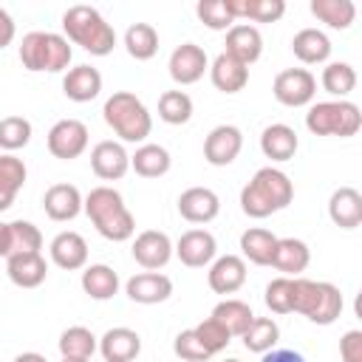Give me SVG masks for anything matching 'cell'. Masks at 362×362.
<instances>
[{
	"label": "cell",
	"instance_id": "6da1fadb",
	"mask_svg": "<svg viewBox=\"0 0 362 362\" xmlns=\"http://www.w3.org/2000/svg\"><path fill=\"white\" fill-rule=\"evenodd\" d=\"M82 209H85V215L90 218V223L96 226V232L105 240L122 243V240H130L133 232H136V218L124 206L122 192L113 189V187H107V184L93 187L82 198Z\"/></svg>",
	"mask_w": 362,
	"mask_h": 362
},
{
	"label": "cell",
	"instance_id": "7a4b0ae2",
	"mask_svg": "<svg viewBox=\"0 0 362 362\" xmlns=\"http://www.w3.org/2000/svg\"><path fill=\"white\" fill-rule=\"evenodd\" d=\"M294 198L291 178L277 167H260L252 181L240 189V209L249 218H269L286 209Z\"/></svg>",
	"mask_w": 362,
	"mask_h": 362
},
{
	"label": "cell",
	"instance_id": "3957f363",
	"mask_svg": "<svg viewBox=\"0 0 362 362\" xmlns=\"http://www.w3.org/2000/svg\"><path fill=\"white\" fill-rule=\"evenodd\" d=\"M62 31L68 42L82 45V51L90 57H107L116 48L113 25L93 6H71L62 14Z\"/></svg>",
	"mask_w": 362,
	"mask_h": 362
},
{
	"label": "cell",
	"instance_id": "277c9868",
	"mask_svg": "<svg viewBox=\"0 0 362 362\" xmlns=\"http://www.w3.org/2000/svg\"><path fill=\"white\" fill-rule=\"evenodd\" d=\"M102 116H105V124L122 139V141H144L153 130V116L147 110V105L130 93V90H116L105 99V107H102Z\"/></svg>",
	"mask_w": 362,
	"mask_h": 362
},
{
	"label": "cell",
	"instance_id": "5b68a950",
	"mask_svg": "<svg viewBox=\"0 0 362 362\" xmlns=\"http://www.w3.org/2000/svg\"><path fill=\"white\" fill-rule=\"evenodd\" d=\"M71 57H74L71 42L62 34H54V31H28L23 37V42H20V62L31 74L68 71Z\"/></svg>",
	"mask_w": 362,
	"mask_h": 362
},
{
	"label": "cell",
	"instance_id": "8992f818",
	"mask_svg": "<svg viewBox=\"0 0 362 362\" xmlns=\"http://www.w3.org/2000/svg\"><path fill=\"white\" fill-rule=\"evenodd\" d=\"M305 127L314 136H339L351 139L362 127V110L359 105L348 99H331V102H317L305 113Z\"/></svg>",
	"mask_w": 362,
	"mask_h": 362
},
{
	"label": "cell",
	"instance_id": "52a82bcc",
	"mask_svg": "<svg viewBox=\"0 0 362 362\" xmlns=\"http://www.w3.org/2000/svg\"><path fill=\"white\" fill-rule=\"evenodd\" d=\"M272 93L286 107H303L314 102L317 93V76L308 68H286L274 76Z\"/></svg>",
	"mask_w": 362,
	"mask_h": 362
},
{
	"label": "cell",
	"instance_id": "ba28073f",
	"mask_svg": "<svg viewBox=\"0 0 362 362\" xmlns=\"http://www.w3.org/2000/svg\"><path fill=\"white\" fill-rule=\"evenodd\" d=\"M88 124L79 119H59L48 130V153L59 161H74L88 150Z\"/></svg>",
	"mask_w": 362,
	"mask_h": 362
},
{
	"label": "cell",
	"instance_id": "9c48e42d",
	"mask_svg": "<svg viewBox=\"0 0 362 362\" xmlns=\"http://www.w3.org/2000/svg\"><path fill=\"white\" fill-rule=\"evenodd\" d=\"M243 150V133L235 124H218L209 130L204 139V158L212 167H226L232 164Z\"/></svg>",
	"mask_w": 362,
	"mask_h": 362
},
{
	"label": "cell",
	"instance_id": "30bf717a",
	"mask_svg": "<svg viewBox=\"0 0 362 362\" xmlns=\"http://www.w3.org/2000/svg\"><path fill=\"white\" fill-rule=\"evenodd\" d=\"M130 252H133V260L144 272H158L173 257V240L164 232H158V229H144V232L136 235Z\"/></svg>",
	"mask_w": 362,
	"mask_h": 362
},
{
	"label": "cell",
	"instance_id": "8fae6325",
	"mask_svg": "<svg viewBox=\"0 0 362 362\" xmlns=\"http://www.w3.org/2000/svg\"><path fill=\"white\" fill-rule=\"evenodd\" d=\"M173 252L178 255V260H181L184 266H189V269H204V266H209V263L215 260V255H218V240H215V235L206 232V229H187V232L175 240Z\"/></svg>",
	"mask_w": 362,
	"mask_h": 362
},
{
	"label": "cell",
	"instance_id": "7c38bea8",
	"mask_svg": "<svg viewBox=\"0 0 362 362\" xmlns=\"http://www.w3.org/2000/svg\"><path fill=\"white\" fill-rule=\"evenodd\" d=\"M167 68H170L173 82H178V85H192V82H198V79L209 71V59H206V51H204L201 45H195V42H181V45L170 54Z\"/></svg>",
	"mask_w": 362,
	"mask_h": 362
},
{
	"label": "cell",
	"instance_id": "4fadbf2b",
	"mask_svg": "<svg viewBox=\"0 0 362 362\" xmlns=\"http://www.w3.org/2000/svg\"><path fill=\"white\" fill-rule=\"evenodd\" d=\"M90 170L102 181H119L130 170V156L122 141H99L90 150Z\"/></svg>",
	"mask_w": 362,
	"mask_h": 362
},
{
	"label": "cell",
	"instance_id": "5bb4252c",
	"mask_svg": "<svg viewBox=\"0 0 362 362\" xmlns=\"http://www.w3.org/2000/svg\"><path fill=\"white\" fill-rule=\"evenodd\" d=\"M221 212V198L209 187H189L178 195V215L189 223H209Z\"/></svg>",
	"mask_w": 362,
	"mask_h": 362
},
{
	"label": "cell",
	"instance_id": "9a60e30c",
	"mask_svg": "<svg viewBox=\"0 0 362 362\" xmlns=\"http://www.w3.org/2000/svg\"><path fill=\"white\" fill-rule=\"evenodd\" d=\"M124 294L139 305H156V303L170 300L173 280L161 272H139L124 283Z\"/></svg>",
	"mask_w": 362,
	"mask_h": 362
},
{
	"label": "cell",
	"instance_id": "2e32d148",
	"mask_svg": "<svg viewBox=\"0 0 362 362\" xmlns=\"http://www.w3.org/2000/svg\"><path fill=\"white\" fill-rule=\"evenodd\" d=\"M206 283L215 294H235L246 283V260L240 255H221L209 263Z\"/></svg>",
	"mask_w": 362,
	"mask_h": 362
},
{
	"label": "cell",
	"instance_id": "e0dca14e",
	"mask_svg": "<svg viewBox=\"0 0 362 362\" xmlns=\"http://www.w3.org/2000/svg\"><path fill=\"white\" fill-rule=\"evenodd\" d=\"M6 274L14 286L20 288H37L45 283L48 263L42 252H23V255H8L6 257Z\"/></svg>",
	"mask_w": 362,
	"mask_h": 362
},
{
	"label": "cell",
	"instance_id": "ac0fdd59",
	"mask_svg": "<svg viewBox=\"0 0 362 362\" xmlns=\"http://www.w3.org/2000/svg\"><path fill=\"white\" fill-rule=\"evenodd\" d=\"M223 54L235 57L238 62H243L246 68L252 62L260 59L263 54V37L257 31V25H249V23H235L229 31H226V42H223Z\"/></svg>",
	"mask_w": 362,
	"mask_h": 362
},
{
	"label": "cell",
	"instance_id": "d6986e66",
	"mask_svg": "<svg viewBox=\"0 0 362 362\" xmlns=\"http://www.w3.org/2000/svg\"><path fill=\"white\" fill-rule=\"evenodd\" d=\"M42 209L51 221H74L82 212V192L74 184H51L42 195Z\"/></svg>",
	"mask_w": 362,
	"mask_h": 362
},
{
	"label": "cell",
	"instance_id": "ffe728a7",
	"mask_svg": "<svg viewBox=\"0 0 362 362\" xmlns=\"http://www.w3.org/2000/svg\"><path fill=\"white\" fill-rule=\"evenodd\" d=\"M48 255L54 260V266L65 269V272H76V269H85L88 263V243L79 232H59L51 246H48Z\"/></svg>",
	"mask_w": 362,
	"mask_h": 362
},
{
	"label": "cell",
	"instance_id": "44dd1931",
	"mask_svg": "<svg viewBox=\"0 0 362 362\" xmlns=\"http://www.w3.org/2000/svg\"><path fill=\"white\" fill-rule=\"evenodd\" d=\"M311 263V249L300 238H277L272 266L283 272V277H300Z\"/></svg>",
	"mask_w": 362,
	"mask_h": 362
},
{
	"label": "cell",
	"instance_id": "7402d4cb",
	"mask_svg": "<svg viewBox=\"0 0 362 362\" xmlns=\"http://www.w3.org/2000/svg\"><path fill=\"white\" fill-rule=\"evenodd\" d=\"M141 351V337L133 328H110L99 337V354L105 356V362H130L136 359Z\"/></svg>",
	"mask_w": 362,
	"mask_h": 362
},
{
	"label": "cell",
	"instance_id": "603a6c76",
	"mask_svg": "<svg viewBox=\"0 0 362 362\" xmlns=\"http://www.w3.org/2000/svg\"><path fill=\"white\" fill-rule=\"evenodd\" d=\"M328 218L339 229H356L362 223V192L354 187H339L328 198Z\"/></svg>",
	"mask_w": 362,
	"mask_h": 362
},
{
	"label": "cell",
	"instance_id": "cb8c5ba5",
	"mask_svg": "<svg viewBox=\"0 0 362 362\" xmlns=\"http://www.w3.org/2000/svg\"><path fill=\"white\" fill-rule=\"evenodd\" d=\"M102 90V74L93 65H74L62 76V93L71 102H90Z\"/></svg>",
	"mask_w": 362,
	"mask_h": 362
},
{
	"label": "cell",
	"instance_id": "d4e9b609",
	"mask_svg": "<svg viewBox=\"0 0 362 362\" xmlns=\"http://www.w3.org/2000/svg\"><path fill=\"white\" fill-rule=\"evenodd\" d=\"M209 79L221 93H240L249 82V68L221 51L209 65Z\"/></svg>",
	"mask_w": 362,
	"mask_h": 362
},
{
	"label": "cell",
	"instance_id": "484cf974",
	"mask_svg": "<svg viewBox=\"0 0 362 362\" xmlns=\"http://www.w3.org/2000/svg\"><path fill=\"white\" fill-rule=\"evenodd\" d=\"M339 314H342V291L334 283L320 280L314 286V297H311V305H308L305 317L314 325H331V322L339 320Z\"/></svg>",
	"mask_w": 362,
	"mask_h": 362
},
{
	"label": "cell",
	"instance_id": "4316f807",
	"mask_svg": "<svg viewBox=\"0 0 362 362\" xmlns=\"http://www.w3.org/2000/svg\"><path fill=\"white\" fill-rule=\"evenodd\" d=\"M297 147H300V139H297L294 127H288L283 122L269 124L260 133V150H263V156L272 158V161H277V164L280 161H291L294 153H297Z\"/></svg>",
	"mask_w": 362,
	"mask_h": 362
},
{
	"label": "cell",
	"instance_id": "83f0119b",
	"mask_svg": "<svg viewBox=\"0 0 362 362\" xmlns=\"http://www.w3.org/2000/svg\"><path fill=\"white\" fill-rule=\"evenodd\" d=\"M291 51L303 65H322L331 57V40L320 28H303L294 34Z\"/></svg>",
	"mask_w": 362,
	"mask_h": 362
},
{
	"label": "cell",
	"instance_id": "f1b7e54d",
	"mask_svg": "<svg viewBox=\"0 0 362 362\" xmlns=\"http://www.w3.org/2000/svg\"><path fill=\"white\" fill-rule=\"evenodd\" d=\"M170 164H173V158H170L167 147L150 144V141L139 144L136 153L130 156V170L141 178H161L170 173Z\"/></svg>",
	"mask_w": 362,
	"mask_h": 362
},
{
	"label": "cell",
	"instance_id": "f546056e",
	"mask_svg": "<svg viewBox=\"0 0 362 362\" xmlns=\"http://www.w3.org/2000/svg\"><path fill=\"white\" fill-rule=\"evenodd\" d=\"M25 164L14 153H0V212H6L25 184Z\"/></svg>",
	"mask_w": 362,
	"mask_h": 362
},
{
	"label": "cell",
	"instance_id": "4dcf8cb0",
	"mask_svg": "<svg viewBox=\"0 0 362 362\" xmlns=\"http://www.w3.org/2000/svg\"><path fill=\"white\" fill-rule=\"evenodd\" d=\"M226 8L235 20L252 23H277L286 14L283 0H226Z\"/></svg>",
	"mask_w": 362,
	"mask_h": 362
},
{
	"label": "cell",
	"instance_id": "1f68e13d",
	"mask_svg": "<svg viewBox=\"0 0 362 362\" xmlns=\"http://www.w3.org/2000/svg\"><path fill=\"white\" fill-rule=\"evenodd\" d=\"M277 246V235H272L263 226H252L240 235V252L243 260L255 263V266H272V255Z\"/></svg>",
	"mask_w": 362,
	"mask_h": 362
},
{
	"label": "cell",
	"instance_id": "d6a6232c",
	"mask_svg": "<svg viewBox=\"0 0 362 362\" xmlns=\"http://www.w3.org/2000/svg\"><path fill=\"white\" fill-rule=\"evenodd\" d=\"M82 291L90 300H110L119 291V274L107 263H90L82 272Z\"/></svg>",
	"mask_w": 362,
	"mask_h": 362
},
{
	"label": "cell",
	"instance_id": "836d02e7",
	"mask_svg": "<svg viewBox=\"0 0 362 362\" xmlns=\"http://www.w3.org/2000/svg\"><path fill=\"white\" fill-rule=\"evenodd\" d=\"M212 320L221 322V325L229 331V337H243V331H246V328L252 325V320H255V311H252L249 303L226 297V300H221V303L212 308Z\"/></svg>",
	"mask_w": 362,
	"mask_h": 362
},
{
	"label": "cell",
	"instance_id": "e575fe53",
	"mask_svg": "<svg viewBox=\"0 0 362 362\" xmlns=\"http://www.w3.org/2000/svg\"><path fill=\"white\" fill-rule=\"evenodd\" d=\"M57 345H59L62 359H90L93 351L99 348L93 331L85 328V325H71V328H65V331L59 334V342H57Z\"/></svg>",
	"mask_w": 362,
	"mask_h": 362
},
{
	"label": "cell",
	"instance_id": "d590c367",
	"mask_svg": "<svg viewBox=\"0 0 362 362\" xmlns=\"http://www.w3.org/2000/svg\"><path fill=\"white\" fill-rule=\"evenodd\" d=\"M124 48L133 59L139 62H147L158 54V31L150 25V23H133L127 31H124Z\"/></svg>",
	"mask_w": 362,
	"mask_h": 362
},
{
	"label": "cell",
	"instance_id": "8d00e7d4",
	"mask_svg": "<svg viewBox=\"0 0 362 362\" xmlns=\"http://www.w3.org/2000/svg\"><path fill=\"white\" fill-rule=\"evenodd\" d=\"M308 8L320 23H325L328 28H339V31H345L356 17V6L351 0H311Z\"/></svg>",
	"mask_w": 362,
	"mask_h": 362
},
{
	"label": "cell",
	"instance_id": "74e56055",
	"mask_svg": "<svg viewBox=\"0 0 362 362\" xmlns=\"http://www.w3.org/2000/svg\"><path fill=\"white\" fill-rule=\"evenodd\" d=\"M243 345L246 351L252 354H266V351H274L277 339H280V325L272 320V317H255L252 325L243 331Z\"/></svg>",
	"mask_w": 362,
	"mask_h": 362
},
{
	"label": "cell",
	"instance_id": "f35d334b",
	"mask_svg": "<svg viewBox=\"0 0 362 362\" xmlns=\"http://www.w3.org/2000/svg\"><path fill=\"white\" fill-rule=\"evenodd\" d=\"M320 85L325 93L337 96V99H345L348 93H354L356 88V71L351 62H328L322 68V76H320Z\"/></svg>",
	"mask_w": 362,
	"mask_h": 362
},
{
	"label": "cell",
	"instance_id": "ab89813d",
	"mask_svg": "<svg viewBox=\"0 0 362 362\" xmlns=\"http://www.w3.org/2000/svg\"><path fill=\"white\" fill-rule=\"evenodd\" d=\"M158 119L167 124H187L192 119V99L184 90H164L158 96Z\"/></svg>",
	"mask_w": 362,
	"mask_h": 362
},
{
	"label": "cell",
	"instance_id": "60d3db41",
	"mask_svg": "<svg viewBox=\"0 0 362 362\" xmlns=\"http://www.w3.org/2000/svg\"><path fill=\"white\" fill-rule=\"evenodd\" d=\"M31 141V122L25 116H6L0 119V150L14 153Z\"/></svg>",
	"mask_w": 362,
	"mask_h": 362
},
{
	"label": "cell",
	"instance_id": "b9f144b4",
	"mask_svg": "<svg viewBox=\"0 0 362 362\" xmlns=\"http://www.w3.org/2000/svg\"><path fill=\"white\" fill-rule=\"evenodd\" d=\"M266 305L272 314H291L294 311V277H274L266 286Z\"/></svg>",
	"mask_w": 362,
	"mask_h": 362
},
{
	"label": "cell",
	"instance_id": "7bdbcfd3",
	"mask_svg": "<svg viewBox=\"0 0 362 362\" xmlns=\"http://www.w3.org/2000/svg\"><path fill=\"white\" fill-rule=\"evenodd\" d=\"M198 20L212 31H229L235 25V17L226 8V0H198L195 6Z\"/></svg>",
	"mask_w": 362,
	"mask_h": 362
},
{
	"label": "cell",
	"instance_id": "ee69618b",
	"mask_svg": "<svg viewBox=\"0 0 362 362\" xmlns=\"http://www.w3.org/2000/svg\"><path fill=\"white\" fill-rule=\"evenodd\" d=\"M11 255H23V252H40L42 249V232L40 226H34L31 221H11Z\"/></svg>",
	"mask_w": 362,
	"mask_h": 362
},
{
	"label": "cell",
	"instance_id": "f6af8a7d",
	"mask_svg": "<svg viewBox=\"0 0 362 362\" xmlns=\"http://www.w3.org/2000/svg\"><path fill=\"white\" fill-rule=\"evenodd\" d=\"M195 334H198V339H201V345L215 356V354H221L229 342H232V337H229V331L221 325V322H215L212 317H206L204 322H198L195 328H192Z\"/></svg>",
	"mask_w": 362,
	"mask_h": 362
},
{
	"label": "cell",
	"instance_id": "bcb514c9",
	"mask_svg": "<svg viewBox=\"0 0 362 362\" xmlns=\"http://www.w3.org/2000/svg\"><path fill=\"white\" fill-rule=\"evenodd\" d=\"M173 348H175L178 359H184V362H206V359L212 356V354H209V351L201 345V339H198V334H195L192 328L181 331V334L175 337Z\"/></svg>",
	"mask_w": 362,
	"mask_h": 362
},
{
	"label": "cell",
	"instance_id": "7dc6e473",
	"mask_svg": "<svg viewBox=\"0 0 362 362\" xmlns=\"http://www.w3.org/2000/svg\"><path fill=\"white\" fill-rule=\"evenodd\" d=\"M339 359L342 362H362V331L351 328L339 339Z\"/></svg>",
	"mask_w": 362,
	"mask_h": 362
},
{
	"label": "cell",
	"instance_id": "c3c4849f",
	"mask_svg": "<svg viewBox=\"0 0 362 362\" xmlns=\"http://www.w3.org/2000/svg\"><path fill=\"white\" fill-rule=\"evenodd\" d=\"M14 34H17V25H14V20H11V14L0 6V51L6 48V45H11V40H14Z\"/></svg>",
	"mask_w": 362,
	"mask_h": 362
},
{
	"label": "cell",
	"instance_id": "681fc988",
	"mask_svg": "<svg viewBox=\"0 0 362 362\" xmlns=\"http://www.w3.org/2000/svg\"><path fill=\"white\" fill-rule=\"evenodd\" d=\"M260 362H305L297 351H288V348H280V351H266Z\"/></svg>",
	"mask_w": 362,
	"mask_h": 362
},
{
	"label": "cell",
	"instance_id": "f907efd6",
	"mask_svg": "<svg viewBox=\"0 0 362 362\" xmlns=\"http://www.w3.org/2000/svg\"><path fill=\"white\" fill-rule=\"evenodd\" d=\"M11 255V226L6 221H0V257Z\"/></svg>",
	"mask_w": 362,
	"mask_h": 362
},
{
	"label": "cell",
	"instance_id": "816d5d0a",
	"mask_svg": "<svg viewBox=\"0 0 362 362\" xmlns=\"http://www.w3.org/2000/svg\"><path fill=\"white\" fill-rule=\"evenodd\" d=\"M14 362H48V359L42 354H37V351H25V354H17Z\"/></svg>",
	"mask_w": 362,
	"mask_h": 362
},
{
	"label": "cell",
	"instance_id": "f5cc1de1",
	"mask_svg": "<svg viewBox=\"0 0 362 362\" xmlns=\"http://www.w3.org/2000/svg\"><path fill=\"white\" fill-rule=\"evenodd\" d=\"M62 362H90V359H62Z\"/></svg>",
	"mask_w": 362,
	"mask_h": 362
},
{
	"label": "cell",
	"instance_id": "db71d44e",
	"mask_svg": "<svg viewBox=\"0 0 362 362\" xmlns=\"http://www.w3.org/2000/svg\"><path fill=\"white\" fill-rule=\"evenodd\" d=\"M223 362H240V359H235V356H229V359H223Z\"/></svg>",
	"mask_w": 362,
	"mask_h": 362
}]
</instances>
